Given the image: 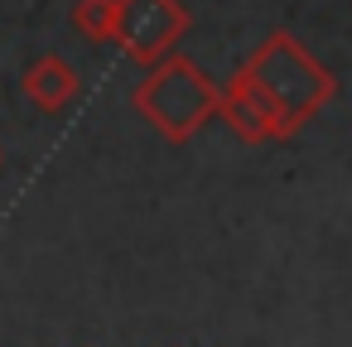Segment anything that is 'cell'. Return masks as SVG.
<instances>
[{"mask_svg":"<svg viewBox=\"0 0 352 347\" xmlns=\"http://www.w3.org/2000/svg\"><path fill=\"white\" fill-rule=\"evenodd\" d=\"M333 97H338V78L289 30H275L236 68L217 111L227 116L232 135H241L251 145H265V140L299 135V126L314 121Z\"/></svg>","mask_w":352,"mask_h":347,"instance_id":"obj_1","label":"cell"},{"mask_svg":"<svg viewBox=\"0 0 352 347\" xmlns=\"http://www.w3.org/2000/svg\"><path fill=\"white\" fill-rule=\"evenodd\" d=\"M131 102H135V111H140L169 145H184V140H193V135L217 116L222 92L212 87V78H208L193 58L164 54L160 63H150V73H145V82L135 87Z\"/></svg>","mask_w":352,"mask_h":347,"instance_id":"obj_2","label":"cell"},{"mask_svg":"<svg viewBox=\"0 0 352 347\" xmlns=\"http://www.w3.org/2000/svg\"><path fill=\"white\" fill-rule=\"evenodd\" d=\"M188 30V5L184 0H121V44L135 63H160Z\"/></svg>","mask_w":352,"mask_h":347,"instance_id":"obj_3","label":"cell"},{"mask_svg":"<svg viewBox=\"0 0 352 347\" xmlns=\"http://www.w3.org/2000/svg\"><path fill=\"white\" fill-rule=\"evenodd\" d=\"M25 97L39 107V111H63L73 97H78V73L68 68L63 54H44L30 63L25 73Z\"/></svg>","mask_w":352,"mask_h":347,"instance_id":"obj_4","label":"cell"},{"mask_svg":"<svg viewBox=\"0 0 352 347\" xmlns=\"http://www.w3.org/2000/svg\"><path fill=\"white\" fill-rule=\"evenodd\" d=\"M73 30L92 44H111L121 34V0H78L73 5Z\"/></svg>","mask_w":352,"mask_h":347,"instance_id":"obj_5","label":"cell"}]
</instances>
